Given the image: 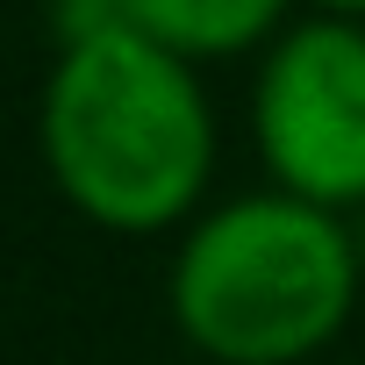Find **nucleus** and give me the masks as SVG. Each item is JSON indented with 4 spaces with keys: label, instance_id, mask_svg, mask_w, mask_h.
Wrapping results in <instances>:
<instances>
[{
    "label": "nucleus",
    "instance_id": "f257e3e1",
    "mask_svg": "<svg viewBox=\"0 0 365 365\" xmlns=\"http://www.w3.org/2000/svg\"><path fill=\"white\" fill-rule=\"evenodd\" d=\"M36 136L58 194L115 237L187 222L215 172V108L194 65L143 29L58 51Z\"/></svg>",
    "mask_w": 365,
    "mask_h": 365
},
{
    "label": "nucleus",
    "instance_id": "f03ea898",
    "mask_svg": "<svg viewBox=\"0 0 365 365\" xmlns=\"http://www.w3.org/2000/svg\"><path fill=\"white\" fill-rule=\"evenodd\" d=\"M358 237L294 194L208 208L172 258V322L215 365H301L358 308Z\"/></svg>",
    "mask_w": 365,
    "mask_h": 365
},
{
    "label": "nucleus",
    "instance_id": "7ed1b4c3",
    "mask_svg": "<svg viewBox=\"0 0 365 365\" xmlns=\"http://www.w3.org/2000/svg\"><path fill=\"white\" fill-rule=\"evenodd\" d=\"M251 136L279 194L365 215V22H294L258 65Z\"/></svg>",
    "mask_w": 365,
    "mask_h": 365
},
{
    "label": "nucleus",
    "instance_id": "20e7f679",
    "mask_svg": "<svg viewBox=\"0 0 365 365\" xmlns=\"http://www.w3.org/2000/svg\"><path fill=\"white\" fill-rule=\"evenodd\" d=\"M129 22L165 43L172 58H244V51H272L287 29V0H129Z\"/></svg>",
    "mask_w": 365,
    "mask_h": 365
},
{
    "label": "nucleus",
    "instance_id": "39448f33",
    "mask_svg": "<svg viewBox=\"0 0 365 365\" xmlns=\"http://www.w3.org/2000/svg\"><path fill=\"white\" fill-rule=\"evenodd\" d=\"M51 22H58V51L93 43V36H115V29H136L129 22V0H51Z\"/></svg>",
    "mask_w": 365,
    "mask_h": 365
},
{
    "label": "nucleus",
    "instance_id": "423d86ee",
    "mask_svg": "<svg viewBox=\"0 0 365 365\" xmlns=\"http://www.w3.org/2000/svg\"><path fill=\"white\" fill-rule=\"evenodd\" d=\"M315 15H336V22H365V0H315Z\"/></svg>",
    "mask_w": 365,
    "mask_h": 365
},
{
    "label": "nucleus",
    "instance_id": "0eeeda50",
    "mask_svg": "<svg viewBox=\"0 0 365 365\" xmlns=\"http://www.w3.org/2000/svg\"><path fill=\"white\" fill-rule=\"evenodd\" d=\"M351 237H358V272H365V215L351 222Z\"/></svg>",
    "mask_w": 365,
    "mask_h": 365
}]
</instances>
